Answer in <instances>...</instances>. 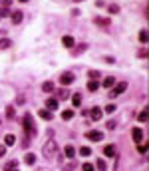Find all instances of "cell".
I'll return each instance as SVG.
<instances>
[{
  "instance_id": "cell-10",
  "label": "cell",
  "mask_w": 149,
  "mask_h": 171,
  "mask_svg": "<svg viewBox=\"0 0 149 171\" xmlns=\"http://www.w3.org/2000/svg\"><path fill=\"white\" fill-rule=\"evenodd\" d=\"M64 153H66L68 159H74V157H76V149H74V145H66V147H64Z\"/></svg>"
},
{
  "instance_id": "cell-37",
  "label": "cell",
  "mask_w": 149,
  "mask_h": 171,
  "mask_svg": "<svg viewBox=\"0 0 149 171\" xmlns=\"http://www.w3.org/2000/svg\"><path fill=\"white\" fill-rule=\"evenodd\" d=\"M115 125H118V124H115L113 120H109V121H108V129H115Z\"/></svg>"
},
{
  "instance_id": "cell-19",
  "label": "cell",
  "mask_w": 149,
  "mask_h": 171,
  "mask_svg": "<svg viewBox=\"0 0 149 171\" xmlns=\"http://www.w3.org/2000/svg\"><path fill=\"white\" fill-rule=\"evenodd\" d=\"M10 46H12V40H8V38H2V40H0V50H8Z\"/></svg>"
},
{
  "instance_id": "cell-17",
  "label": "cell",
  "mask_w": 149,
  "mask_h": 171,
  "mask_svg": "<svg viewBox=\"0 0 149 171\" xmlns=\"http://www.w3.org/2000/svg\"><path fill=\"white\" fill-rule=\"evenodd\" d=\"M38 115L42 117V120H46V121H50V120H52V111H48V110H40V111H38Z\"/></svg>"
},
{
  "instance_id": "cell-28",
  "label": "cell",
  "mask_w": 149,
  "mask_h": 171,
  "mask_svg": "<svg viewBox=\"0 0 149 171\" xmlns=\"http://www.w3.org/2000/svg\"><path fill=\"white\" fill-rule=\"evenodd\" d=\"M139 42H141V44H145V42H147V30H141L139 32Z\"/></svg>"
},
{
  "instance_id": "cell-39",
  "label": "cell",
  "mask_w": 149,
  "mask_h": 171,
  "mask_svg": "<svg viewBox=\"0 0 149 171\" xmlns=\"http://www.w3.org/2000/svg\"><path fill=\"white\" fill-rule=\"evenodd\" d=\"M6 155V145H0V157Z\"/></svg>"
},
{
  "instance_id": "cell-24",
  "label": "cell",
  "mask_w": 149,
  "mask_h": 171,
  "mask_svg": "<svg viewBox=\"0 0 149 171\" xmlns=\"http://www.w3.org/2000/svg\"><path fill=\"white\" fill-rule=\"evenodd\" d=\"M34 161H36V155H32V153H28V155L24 157V163L26 165H34Z\"/></svg>"
},
{
  "instance_id": "cell-16",
  "label": "cell",
  "mask_w": 149,
  "mask_h": 171,
  "mask_svg": "<svg viewBox=\"0 0 149 171\" xmlns=\"http://www.w3.org/2000/svg\"><path fill=\"white\" fill-rule=\"evenodd\" d=\"M113 84H115V78L113 76L103 78V88H113Z\"/></svg>"
},
{
  "instance_id": "cell-15",
  "label": "cell",
  "mask_w": 149,
  "mask_h": 171,
  "mask_svg": "<svg viewBox=\"0 0 149 171\" xmlns=\"http://www.w3.org/2000/svg\"><path fill=\"white\" fill-rule=\"evenodd\" d=\"M72 117H74V110H64L62 111V120L64 121H70Z\"/></svg>"
},
{
  "instance_id": "cell-18",
  "label": "cell",
  "mask_w": 149,
  "mask_h": 171,
  "mask_svg": "<svg viewBox=\"0 0 149 171\" xmlns=\"http://www.w3.org/2000/svg\"><path fill=\"white\" fill-rule=\"evenodd\" d=\"M72 104H74V108H79V104H82V94H74L72 95Z\"/></svg>"
},
{
  "instance_id": "cell-33",
  "label": "cell",
  "mask_w": 149,
  "mask_h": 171,
  "mask_svg": "<svg viewBox=\"0 0 149 171\" xmlns=\"http://www.w3.org/2000/svg\"><path fill=\"white\" fill-rule=\"evenodd\" d=\"M14 115H16V111H14V108H8V110H6V117H8V120H12Z\"/></svg>"
},
{
  "instance_id": "cell-35",
  "label": "cell",
  "mask_w": 149,
  "mask_h": 171,
  "mask_svg": "<svg viewBox=\"0 0 149 171\" xmlns=\"http://www.w3.org/2000/svg\"><path fill=\"white\" fill-rule=\"evenodd\" d=\"M24 101H26V98H24L22 94H20V95H16V104H18V105H22Z\"/></svg>"
},
{
  "instance_id": "cell-30",
  "label": "cell",
  "mask_w": 149,
  "mask_h": 171,
  "mask_svg": "<svg viewBox=\"0 0 149 171\" xmlns=\"http://www.w3.org/2000/svg\"><path fill=\"white\" fill-rule=\"evenodd\" d=\"M88 50V44H82V46H78L76 50H74V54H79V52H86Z\"/></svg>"
},
{
  "instance_id": "cell-40",
  "label": "cell",
  "mask_w": 149,
  "mask_h": 171,
  "mask_svg": "<svg viewBox=\"0 0 149 171\" xmlns=\"http://www.w3.org/2000/svg\"><path fill=\"white\" fill-rule=\"evenodd\" d=\"M18 2H28V0H18Z\"/></svg>"
},
{
  "instance_id": "cell-2",
  "label": "cell",
  "mask_w": 149,
  "mask_h": 171,
  "mask_svg": "<svg viewBox=\"0 0 149 171\" xmlns=\"http://www.w3.org/2000/svg\"><path fill=\"white\" fill-rule=\"evenodd\" d=\"M24 129H26V133H28V137L30 135H36V127H34V124H32V115L30 114H26L24 115Z\"/></svg>"
},
{
  "instance_id": "cell-25",
  "label": "cell",
  "mask_w": 149,
  "mask_h": 171,
  "mask_svg": "<svg viewBox=\"0 0 149 171\" xmlns=\"http://www.w3.org/2000/svg\"><path fill=\"white\" fill-rule=\"evenodd\" d=\"M89 153H92V149H89L88 145H82V147H79V155H84V157H88V155H89Z\"/></svg>"
},
{
  "instance_id": "cell-9",
  "label": "cell",
  "mask_w": 149,
  "mask_h": 171,
  "mask_svg": "<svg viewBox=\"0 0 149 171\" xmlns=\"http://www.w3.org/2000/svg\"><path fill=\"white\" fill-rule=\"evenodd\" d=\"M94 22L98 24V26H103V28H108V26L111 24V22H109V18H102V16H95Z\"/></svg>"
},
{
  "instance_id": "cell-38",
  "label": "cell",
  "mask_w": 149,
  "mask_h": 171,
  "mask_svg": "<svg viewBox=\"0 0 149 171\" xmlns=\"http://www.w3.org/2000/svg\"><path fill=\"white\" fill-rule=\"evenodd\" d=\"M0 4H2V6H4V8H8V6H10V4H12V0H0Z\"/></svg>"
},
{
  "instance_id": "cell-41",
  "label": "cell",
  "mask_w": 149,
  "mask_h": 171,
  "mask_svg": "<svg viewBox=\"0 0 149 171\" xmlns=\"http://www.w3.org/2000/svg\"><path fill=\"white\" fill-rule=\"evenodd\" d=\"M74 2H82V0H74Z\"/></svg>"
},
{
  "instance_id": "cell-32",
  "label": "cell",
  "mask_w": 149,
  "mask_h": 171,
  "mask_svg": "<svg viewBox=\"0 0 149 171\" xmlns=\"http://www.w3.org/2000/svg\"><path fill=\"white\" fill-rule=\"evenodd\" d=\"M94 169H95V167H94L92 163H84V165H82V171H94Z\"/></svg>"
},
{
  "instance_id": "cell-3",
  "label": "cell",
  "mask_w": 149,
  "mask_h": 171,
  "mask_svg": "<svg viewBox=\"0 0 149 171\" xmlns=\"http://www.w3.org/2000/svg\"><path fill=\"white\" fill-rule=\"evenodd\" d=\"M125 90H127V82H119V84L109 92V98H118V95H121Z\"/></svg>"
},
{
  "instance_id": "cell-22",
  "label": "cell",
  "mask_w": 149,
  "mask_h": 171,
  "mask_svg": "<svg viewBox=\"0 0 149 171\" xmlns=\"http://www.w3.org/2000/svg\"><path fill=\"white\" fill-rule=\"evenodd\" d=\"M4 143H6V145H14V143H16V135H12V133H8V135L4 137Z\"/></svg>"
},
{
  "instance_id": "cell-8",
  "label": "cell",
  "mask_w": 149,
  "mask_h": 171,
  "mask_svg": "<svg viewBox=\"0 0 149 171\" xmlns=\"http://www.w3.org/2000/svg\"><path fill=\"white\" fill-rule=\"evenodd\" d=\"M46 108H48V111H56L58 110V100L56 98H48L46 100Z\"/></svg>"
},
{
  "instance_id": "cell-13",
  "label": "cell",
  "mask_w": 149,
  "mask_h": 171,
  "mask_svg": "<svg viewBox=\"0 0 149 171\" xmlns=\"http://www.w3.org/2000/svg\"><path fill=\"white\" fill-rule=\"evenodd\" d=\"M16 167H18V161H16V159H10V161L4 165V171H14Z\"/></svg>"
},
{
  "instance_id": "cell-36",
  "label": "cell",
  "mask_w": 149,
  "mask_h": 171,
  "mask_svg": "<svg viewBox=\"0 0 149 171\" xmlns=\"http://www.w3.org/2000/svg\"><path fill=\"white\" fill-rule=\"evenodd\" d=\"M89 78H92V80H98V78H99V72L92 70V72H89Z\"/></svg>"
},
{
  "instance_id": "cell-26",
  "label": "cell",
  "mask_w": 149,
  "mask_h": 171,
  "mask_svg": "<svg viewBox=\"0 0 149 171\" xmlns=\"http://www.w3.org/2000/svg\"><path fill=\"white\" fill-rule=\"evenodd\" d=\"M95 167H98L99 171H105V169H108V163H105L103 159H98V163H95Z\"/></svg>"
},
{
  "instance_id": "cell-21",
  "label": "cell",
  "mask_w": 149,
  "mask_h": 171,
  "mask_svg": "<svg viewBox=\"0 0 149 171\" xmlns=\"http://www.w3.org/2000/svg\"><path fill=\"white\" fill-rule=\"evenodd\" d=\"M68 98H70V92L64 88V90H60V92H58V98H56V100H68Z\"/></svg>"
},
{
  "instance_id": "cell-34",
  "label": "cell",
  "mask_w": 149,
  "mask_h": 171,
  "mask_svg": "<svg viewBox=\"0 0 149 171\" xmlns=\"http://www.w3.org/2000/svg\"><path fill=\"white\" fill-rule=\"evenodd\" d=\"M109 12H111V14H118V12H119V6H118V4H111V6H109Z\"/></svg>"
},
{
  "instance_id": "cell-12",
  "label": "cell",
  "mask_w": 149,
  "mask_h": 171,
  "mask_svg": "<svg viewBox=\"0 0 149 171\" xmlns=\"http://www.w3.org/2000/svg\"><path fill=\"white\" fill-rule=\"evenodd\" d=\"M62 44L66 46V48H70V50H72L76 42H74V38H72V36H64V38H62Z\"/></svg>"
},
{
  "instance_id": "cell-20",
  "label": "cell",
  "mask_w": 149,
  "mask_h": 171,
  "mask_svg": "<svg viewBox=\"0 0 149 171\" xmlns=\"http://www.w3.org/2000/svg\"><path fill=\"white\" fill-rule=\"evenodd\" d=\"M42 90H44V92H48V94L54 92V82H44V84H42Z\"/></svg>"
},
{
  "instance_id": "cell-27",
  "label": "cell",
  "mask_w": 149,
  "mask_h": 171,
  "mask_svg": "<svg viewBox=\"0 0 149 171\" xmlns=\"http://www.w3.org/2000/svg\"><path fill=\"white\" fill-rule=\"evenodd\" d=\"M98 88H99V84L95 82V80H92V82L88 84V90H89V92H95V90H98Z\"/></svg>"
},
{
  "instance_id": "cell-5",
  "label": "cell",
  "mask_w": 149,
  "mask_h": 171,
  "mask_svg": "<svg viewBox=\"0 0 149 171\" xmlns=\"http://www.w3.org/2000/svg\"><path fill=\"white\" fill-rule=\"evenodd\" d=\"M74 80H76V78H74L72 72H64L62 76H60V84H62V86H70Z\"/></svg>"
},
{
  "instance_id": "cell-6",
  "label": "cell",
  "mask_w": 149,
  "mask_h": 171,
  "mask_svg": "<svg viewBox=\"0 0 149 171\" xmlns=\"http://www.w3.org/2000/svg\"><path fill=\"white\" fill-rule=\"evenodd\" d=\"M131 137H133V141H135V143H141V139H143V131H141V127H133V129H131Z\"/></svg>"
},
{
  "instance_id": "cell-42",
  "label": "cell",
  "mask_w": 149,
  "mask_h": 171,
  "mask_svg": "<svg viewBox=\"0 0 149 171\" xmlns=\"http://www.w3.org/2000/svg\"><path fill=\"white\" fill-rule=\"evenodd\" d=\"M14 171H16V169H14Z\"/></svg>"
},
{
  "instance_id": "cell-14",
  "label": "cell",
  "mask_w": 149,
  "mask_h": 171,
  "mask_svg": "<svg viewBox=\"0 0 149 171\" xmlns=\"http://www.w3.org/2000/svg\"><path fill=\"white\" fill-rule=\"evenodd\" d=\"M22 18H24V14L20 12V10H18V12H12V22L14 24H20V22H22Z\"/></svg>"
},
{
  "instance_id": "cell-1",
  "label": "cell",
  "mask_w": 149,
  "mask_h": 171,
  "mask_svg": "<svg viewBox=\"0 0 149 171\" xmlns=\"http://www.w3.org/2000/svg\"><path fill=\"white\" fill-rule=\"evenodd\" d=\"M42 153H44L46 159H54L58 155V143H56V139H48L44 143V147H42Z\"/></svg>"
},
{
  "instance_id": "cell-31",
  "label": "cell",
  "mask_w": 149,
  "mask_h": 171,
  "mask_svg": "<svg viewBox=\"0 0 149 171\" xmlns=\"http://www.w3.org/2000/svg\"><path fill=\"white\" fill-rule=\"evenodd\" d=\"M115 108H118V105H113V104L105 105V114H113V111H115Z\"/></svg>"
},
{
  "instance_id": "cell-29",
  "label": "cell",
  "mask_w": 149,
  "mask_h": 171,
  "mask_svg": "<svg viewBox=\"0 0 149 171\" xmlns=\"http://www.w3.org/2000/svg\"><path fill=\"white\" fill-rule=\"evenodd\" d=\"M147 117H149V111H147V110H143L141 114H139V121L143 124V121H147Z\"/></svg>"
},
{
  "instance_id": "cell-11",
  "label": "cell",
  "mask_w": 149,
  "mask_h": 171,
  "mask_svg": "<svg viewBox=\"0 0 149 171\" xmlns=\"http://www.w3.org/2000/svg\"><path fill=\"white\" fill-rule=\"evenodd\" d=\"M103 155H108V157H115V145H105L103 147Z\"/></svg>"
},
{
  "instance_id": "cell-4",
  "label": "cell",
  "mask_w": 149,
  "mask_h": 171,
  "mask_svg": "<svg viewBox=\"0 0 149 171\" xmlns=\"http://www.w3.org/2000/svg\"><path fill=\"white\" fill-rule=\"evenodd\" d=\"M86 137H88L89 141H99V139H103V133L98 131V129H89V131L86 133Z\"/></svg>"
},
{
  "instance_id": "cell-7",
  "label": "cell",
  "mask_w": 149,
  "mask_h": 171,
  "mask_svg": "<svg viewBox=\"0 0 149 171\" xmlns=\"http://www.w3.org/2000/svg\"><path fill=\"white\" fill-rule=\"evenodd\" d=\"M89 115H92L94 121H99V120H102V115H103V111L99 108H92V110H89Z\"/></svg>"
},
{
  "instance_id": "cell-23",
  "label": "cell",
  "mask_w": 149,
  "mask_h": 171,
  "mask_svg": "<svg viewBox=\"0 0 149 171\" xmlns=\"http://www.w3.org/2000/svg\"><path fill=\"white\" fill-rule=\"evenodd\" d=\"M8 16H12V10L10 8H0V18H8Z\"/></svg>"
}]
</instances>
